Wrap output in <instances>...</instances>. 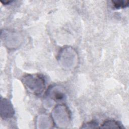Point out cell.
I'll return each mask as SVG.
<instances>
[{"mask_svg":"<svg viewBox=\"0 0 129 129\" xmlns=\"http://www.w3.org/2000/svg\"><path fill=\"white\" fill-rule=\"evenodd\" d=\"M101 127H105V128H121V127L120 125L116 122L113 120H108L106 121L102 124V126Z\"/></svg>","mask_w":129,"mask_h":129,"instance_id":"obj_1","label":"cell"},{"mask_svg":"<svg viewBox=\"0 0 129 129\" xmlns=\"http://www.w3.org/2000/svg\"><path fill=\"white\" fill-rule=\"evenodd\" d=\"M112 4L114 5V7L116 9L123 8L128 6V1H113L112 2Z\"/></svg>","mask_w":129,"mask_h":129,"instance_id":"obj_2","label":"cell"}]
</instances>
